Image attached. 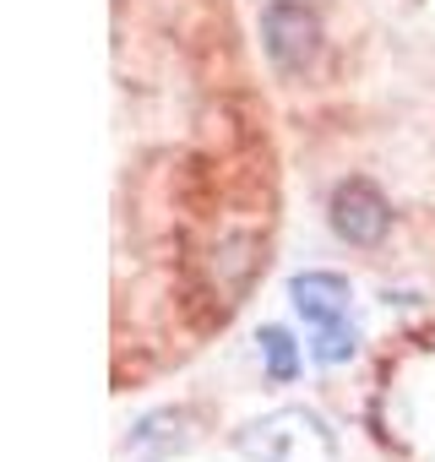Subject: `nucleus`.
Wrapping results in <instances>:
<instances>
[{"instance_id": "f257e3e1", "label": "nucleus", "mask_w": 435, "mask_h": 462, "mask_svg": "<svg viewBox=\"0 0 435 462\" xmlns=\"http://www.w3.org/2000/svg\"><path fill=\"white\" fill-rule=\"evenodd\" d=\"M235 446L245 462H338V440L310 408H278L245 424Z\"/></svg>"}, {"instance_id": "f03ea898", "label": "nucleus", "mask_w": 435, "mask_h": 462, "mask_svg": "<svg viewBox=\"0 0 435 462\" xmlns=\"http://www.w3.org/2000/svg\"><path fill=\"white\" fill-rule=\"evenodd\" d=\"M262 44H267V60L283 77H300L316 60V44H321L316 12H305L300 0H273V6L262 12Z\"/></svg>"}, {"instance_id": "7ed1b4c3", "label": "nucleus", "mask_w": 435, "mask_h": 462, "mask_svg": "<svg viewBox=\"0 0 435 462\" xmlns=\"http://www.w3.org/2000/svg\"><path fill=\"white\" fill-rule=\"evenodd\" d=\"M386 223H392V212H386V201H381V190L370 180L338 185V196H332V228L348 245H375L386 235Z\"/></svg>"}, {"instance_id": "20e7f679", "label": "nucleus", "mask_w": 435, "mask_h": 462, "mask_svg": "<svg viewBox=\"0 0 435 462\" xmlns=\"http://www.w3.org/2000/svg\"><path fill=\"white\" fill-rule=\"evenodd\" d=\"M294 310L310 321V327H327V321H343L348 316V283L338 273H305L294 278Z\"/></svg>"}, {"instance_id": "39448f33", "label": "nucleus", "mask_w": 435, "mask_h": 462, "mask_svg": "<svg viewBox=\"0 0 435 462\" xmlns=\"http://www.w3.org/2000/svg\"><path fill=\"white\" fill-rule=\"evenodd\" d=\"M262 354H267V375H273V381H294V370H300V354H294L289 332L267 327V332H262Z\"/></svg>"}, {"instance_id": "423d86ee", "label": "nucleus", "mask_w": 435, "mask_h": 462, "mask_svg": "<svg viewBox=\"0 0 435 462\" xmlns=\"http://www.w3.org/2000/svg\"><path fill=\"white\" fill-rule=\"evenodd\" d=\"M321 365H343L348 354H354V327L348 321H327V327H316V348H310Z\"/></svg>"}]
</instances>
